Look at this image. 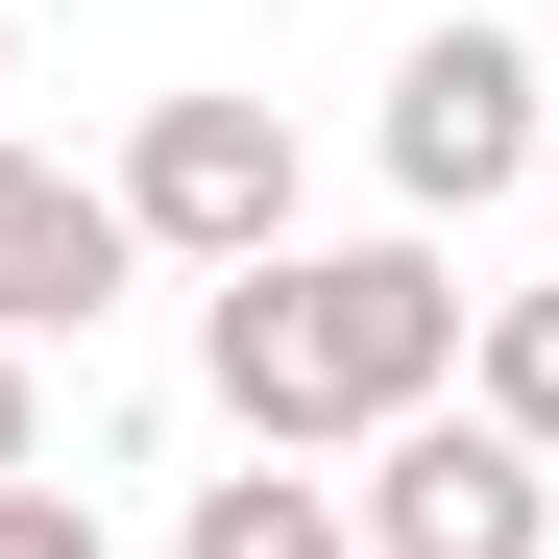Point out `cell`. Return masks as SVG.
I'll return each mask as SVG.
<instances>
[{
	"label": "cell",
	"instance_id": "9",
	"mask_svg": "<svg viewBox=\"0 0 559 559\" xmlns=\"http://www.w3.org/2000/svg\"><path fill=\"white\" fill-rule=\"evenodd\" d=\"M25 462H49V414H25V341H0V487H25Z\"/></svg>",
	"mask_w": 559,
	"mask_h": 559
},
{
	"label": "cell",
	"instance_id": "10",
	"mask_svg": "<svg viewBox=\"0 0 559 559\" xmlns=\"http://www.w3.org/2000/svg\"><path fill=\"white\" fill-rule=\"evenodd\" d=\"M0 73H25V25H0Z\"/></svg>",
	"mask_w": 559,
	"mask_h": 559
},
{
	"label": "cell",
	"instance_id": "2",
	"mask_svg": "<svg viewBox=\"0 0 559 559\" xmlns=\"http://www.w3.org/2000/svg\"><path fill=\"white\" fill-rule=\"evenodd\" d=\"M341 511H365V559H559V462L462 390V414H390V438H365Z\"/></svg>",
	"mask_w": 559,
	"mask_h": 559
},
{
	"label": "cell",
	"instance_id": "11",
	"mask_svg": "<svg viewBox=\"0 0 559 559\" xmlns=\"http://www.w3.org/2000/svg\"><path fill=\"white\" fill-rule=\"evenodd\" d=\"M535 195H559V146H535Z\"/></svg>",
	"mask_w": 559,
	"mask_h": 559
},
{
	"label": "cell",
	"instance_id": "3",
	"mask_svg": "<svg viewBox=\"0 0 559 559\" xmlns=\"http://www.w3.org/2000/svg\"><path fill=\"white\" fill-rule=\"evenodd\" d=\"M122 219H146V267H267V243H293V122L219 98V73L146 98L122 122Z\"/></svg>",
	"mask_w": 559,
	"mask_h": 559
},
{
	"label": "cell",
	"instance_id": "8",
	"mask_svg": "<svg viewBox=\"0 0 559 559\" xmlns=\"http://www.w3.org/2000/svg\"><path fill=\"white\" fill-rule=\"evenodd\" d=\"M0 559H98V511H73L49 462H25V487H0Z\"/></svg>",
	"mask_w": 559,
	"mask_h": 559
},
{
	"label": "cell",
	"instance_id": "5",
	"mask_svg": "<svg viewBox=\"0 0 559 559\" xmlns=\"http://www.w3.org/2000/svg\"><path fill=\"white\" fill-rule=\"evenodd\" d=\"M122 267H146V219H122V170H73V146H0V341L98 317Z\"/></svg>",
	"mask_w": 559,
	"mask_h": 559
},
{
	"label": "cell",
	"instance_id": "1",
	"mask_svg": "<svg viewBox=\"0 0 559 559\" xmlns=\"http://www.w3.org/2000/svg\"><path fill=\"white\" fill-rule=\"evenodd\" d=\"M462 341H487V293L390 219V243H267V267H219V414L267 438V462H365L390 414H438L462 390Z\"/></svg>",
	"mask_w": 559,
	"mask_h": 559
},
{
	"label": "cell",
	"instance_id": "6",
	"mask_svg": "<svg viewBox=\"0 0 559 559\" xmlns=\"http://www.w3.org/2000/svg\"><path fill=\"white\" fill-rule=\"evenodd\" d=\"M195 559H365V511H341V487H293V462L243 438V487H195Z\"/></svg>",
	"mask_w": 559,
	"mask_h": 559
},
{
	"label": "cell",
	"instance_id": "7",
	"mask_svg": "<svg viewBox=\"0 0 559 559\" xmlns=\"http://www.w3.org/2000/svg\"><path fill=\"white\" fill-rule=\"evenodd\" d=\"M462 390H487L535 462H559V267H535V293H487V341H462Z\"/></svg>",
	"mask_w": 559,
	"mask_h": 559
},
{
	"label": "cell",
	"instance_id": "4",
	"mask_svg": "<svg viewBox=\"0 0 559 559\" xmlns=\"http://www.w3.org/2000/svg\"><path fill=\"white\" fill-rule=\"evenodd\" d=\"M535 146H559V98H535V49H511V25H414V49H390V195H414V219L511 195Z\"/></svg>",
	"mask_w": 559,
	"mask_h": 559
}]
</instances>
